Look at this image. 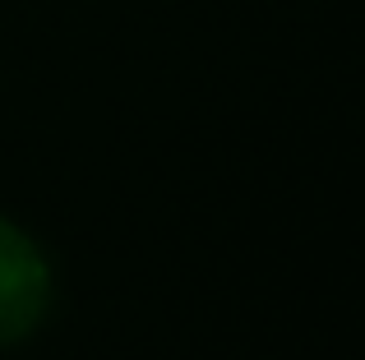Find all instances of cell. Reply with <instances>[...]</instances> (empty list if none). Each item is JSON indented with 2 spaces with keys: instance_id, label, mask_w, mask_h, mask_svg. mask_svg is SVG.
Wrapping results in <instances>:
<instances>
[{
  "instance_id": "1",
  "label": "cell",
  "mask_w": 365,
  "mask_h": 360,
  "mask_svg": "<svg viewBox=\"0 0 365 360\" xmlns=\"http://www.w3.org/2000/svg\"><path fill=\"white\" fill-rule=\"evenodd\" d=\"M51 300V268L19 226L0 222V346L33 333Z\"/></svg>"
}]
</instances>
